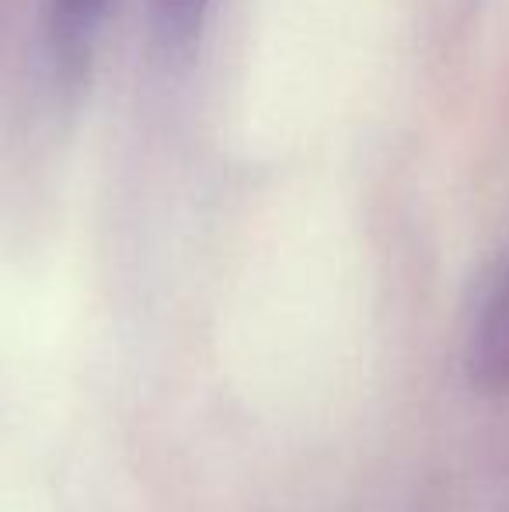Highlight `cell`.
Listing matches in <instances>:
<instances>
[{
    "label": "cell",
    "instance_id": "6da1fadb",
    "mask_svg": "<svg viewBox=\"0 0 509 512\" xmlns=\"http://www.w3.org/2000/svg\"><path fill=\"white\" fill-rule=\"evenodd\" d=\"M109 4L112 0H49L46 42L60 77L77 81L88 70L98 39H102Z\"/></svg>",
    "mask_w": 509,
    "mask_h": 512
},
{
    "label": "cell",
    "instance_id": "7a4b0ae2",
    "mask_svg": "<svg viewBox=\"0 0 509 512\" xmlns=\"http://www.w3.org/2000/svg\"><path fill=\"white\" fill-rule=\"evenodd\" d=\"M210 0H157V25L168 46L185 49L203 32Z\"/></svg>",
    "mask_w": 509,
    "mask_h": 512
}]
</instances>
